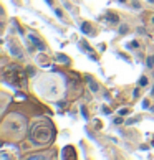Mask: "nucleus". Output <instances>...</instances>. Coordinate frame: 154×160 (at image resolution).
I'll return each instance as SVG.
<instances>
[{
  "mask_svg": "<svg viewBox=\"0 0 154 160\" xmlns=\"http://www.w3.org/2000/svg\"><path fill=\"white\" fill-rule=\"evenodd\" d=\"M153 94H154V88H153Z\"/></svg>",
  "mask_w": 154,
  "mask_h": 160,
  "instance_id": "5701e85b",
  "label": "nucleus"
},
{
  "mask_svg": "<svg viewBox=\"0 0 154 160\" xmlns=\"http://www.w3.org/2000/svg\"><path fill=\"white\" fill-rule=\"evenodd\" d=\"M118 114H119V116H128V114H129V111H128V109H121Z\"/></svg>",
  "mask_w": 154,
  "mask_h": 160,
  "instance_id": "9b49d317",
  "label": "nucleus"
},
{
  "mask_svg": "<svg viewBox=\"0 0 154 160\" xmlns=\"http://www.w3.org/2000/svg\"><path fill=\"white\" fill-rule=\"evenodd\" d=\"M81 31H83L85 35H88V36H93L95 35V30H93V26L88 23V21H83L81 23Z\"/></svg>",
  "mask_w": 154,
  "mask_h": 160,
  "instance_id": "7ed1b4c3",
  "label": "nucleus"
},
{
  "mask_svg": "<svg viewBox=\"0 0 154 160\" xmlns=\"http://www.w3.org/2000/svg\"><path fill=\"white\" fill-rule=\"evenodd\" d=\"M104 48H106V45H104V43H101V45H100V51H104Z\"/></svg>",
  "mask_w": 154,
  "mask_h": 160,
  "instance_id": "a211bd4d",
  "label": "nucleus"
},
{
  "mask_svg": "<svg viewBox=\"0 0 154 160\" xmlns=\"http://www.w3.org/2000/svg\"><path fill=\"white\" fill-rule=\"evenodd\" d=\"M106 20H108V23H119V15L114 12H106Z\"/></svg>",
  "mask_w": 154,
  "mask_h": 160,
  "instance_id": "20e7f679",
  "label": "nucleus"
},
{
  "mask_svg": "<svg viewBox=\"0 0 154 160\" xmlns=\"http://www.w3.org/2000/svg\"><path fill=\"white\" fill-rule=\"evenodd\" d=\"M56 59H58L60 63H68V61H70V58H68L67 55H56Z\"/></svg>",
  "mask_w": 154,
  "mask_h": 160,
  "instance_id": "6e6552de",
  "label": "nucleus"
},
{
  "mask_svg": "<svg viewBox=\"0 0 154 160\" xmlns=\"http://www.w3.org/2000/svg\"><path fill=\"white\" fill-rule=\"evenodd\" d=\"M28 40H30V41H32V43H33V45H35V46H37V48H38V50H40V51H45V50H46L45 43H43L42 40H38V38L35 36V35H28Z\"/></svg>",
  "mask_w": 154,
  "mask_h": 160,
  "instance_id": "f03ea898",
  "label": "nucleus"
},
{
  "mask_svg": "<svg viewBox=\"0 0 154 160\" xmlns=\"http://www.w3.org/2000/svg\"><path fill=\"white\" fill-rule=\"evenodd\" d=\"M55 10V13H56V15H58L60 18H63V13H61V10H58V9H53Z\"/></svg>",
  "mask_w": 154,
  "mask_h": 160,
  "instance_id": "f8f14e48",
  "label": "nucleus"
},
{
  "mask_svg": "<svg viewBox=\"0 0 154 160\" xmlns=\"http://www.w3.org/2000/svg\"><path fill=\"white\" fill-rule=\"evenodd\" d=\"M119 2H126V0H119Z\"/></svg>",
  "mask_w": 154,
  "mask_h": 160,
  "instance_id": "4be33fe9",
  "label": "nucleus"
},
{
  "mask_svg": "<svg viewBox=\"0 0 154 160\" xmlns=\"http://www.w3.org/2000/svg\"><path fill=\"white\" fill-rule=\"evenodd\" d=\"M147 84H149V79L146 76H141L139 78V86H147Z\"/></svg>",
  "mask_w": 154,
  "mask_h": 160,
  "instance_id": "1a4fd4ad",
  "label": "nucleus"
},
{
  "mask_svg": "<svg viewBox=\"0 0 154 160\" xmlns=\"http://www.w3.org/2000/svg\"><path fill=\"white\" fill-rule=\"evenodd\" d=\"M88 83H90V89H91L93 93H96V91L100 89V86H98V83H95V81H93L91 78H90V76H88Z\"/></svg>",
  "mask_w": 154,
  "mask_h": 160,
  "instance_id": "423d86ee",
  "label": "nucleus"
},
{
  "mask_svg": "<svg viewBox=\"0 0 154 160\" xmlns=\"http://www.w3.org/2000/svg\"><path fill=\"white\" fill-rule=\"evenodd\" d=\"M126 46H128V50H137V48H139V43L137 41H129Z\"/></svg>",
  "mask_w": 154,
  "mask_h": 160,
  "instance_id": "0eeeda50",
  "label": "nucleus"
},
{
  "mask_svg": "<svg viewBox=\"0 0 154 160\" xmlns=\"http://www.w3.org/2000/svg\"><path fill=\"white\" fill-rule=\"evenodd\" d=\"M123 121H121V117H118V119H114V124H121Z\"/></svg>",
  "mask_w": 154,
  "mask_h": 160,
  "instance_id": "6ab92c4d",
  "label": "nucleus"
},
{
  "mask_svg": "<svg viewBox=\"0 0 154 160\" xmlns=\"http://www.w3.org/2000/svg\"><path fill=\"white\" fill-rule=\"evenodd\" d=\"M151 21H153V25H154V17H153V20H151Z\"/></svg>",
  "mask_w": 154,
  "mask_h": 160,
  "instance_id": "412c9836",
  "label": "nucleus"
},
{
  "mask_svg": "<svg viewBox=\"0 0 154 160\" xmlns=\"http://www.w3.org/2000/svg\"><path fill=\"white\" fill-rule=\"evenodd\" d=\"M153 59H154V56H153Z\"/></svg>",
  "mask_w": 154,
  "mask_h": 160,
  "instance_id": "b1692460",
  "label": "nucleus"
},
{
  "mask_svg": "<svg viewBox=\"0 0 154 160\" xmlns=\"http://www.w3.org/2000/svg\"><path fill=\"white\" fill-rule=\"evenodd\" d=\"M144 31H146V30L142 28V26H139V28H137V33H139V35H144Z\"/></svg>",
  "mask_w": 154,
  "mask_h": 160,
  "instance_id": "4468645a",
  "label": "nucleus"
},
{
  "mask_svg": "<svg viewBox=\"0 0 154 160\" xmlns=\"http://www.w3.org/2000/svg\"><path fill=\"white\" fill-rule=\"evenodd\" d=\"M147 2H149V4H154V0H147Z\"/></svg>",
  "mask_w": 154,
  "mask_h": 160,
  "instance_id": "aec40b11",
  "label": "nucleus"
},
{
  "mask_svg": "<svg viewBox=\"0 0 154 160\" xmlns=\"http://www.w3.org/2000/svg\"><path fill=\"white\" fill-rule=\"evenodd\" d=\"M28 74H35V69L32 66H28Z\"/></svg>",
  "mask_w": 154,
  "mask_h": 160,
  "instance_id": "2eb2a0df",
  "label": "nucleus"
},
{
  "mask_svg": "<svg viewBox=\"0 0 154 160\" xmlns=\"http://www.w3.org/2000/svg\"><path fill=\"white\" fill-rule=\"evenodd\" d=\"M128 31H129V26H128V25H121V26H119V33H121V35H126Z\"/></svg>",
  "mask_w": 154,
  "mask_h": 160,
  "instance_id": "9d476101",
  "label": "nucleus"
},
{
  "mask_svg": "<svg viewBox=\"0 0 154 160\" xmlns=\"http://www.w3.org/2000/svg\"><path fill=\"white\" fill-rule=\"evenodd\" d=\"M133 7H134V9H141V5L137 4V2H133Z\"/></svg>",
  "mask_w": 154,
  "mask_h": 160,
  "instance_id": "dca6fc26",
  "label": "nucleus"
},
{
  "mask_svg": "<svg viewBox=\"0 0 154 160\" xmlns=\"http://www.w3.org/2000/svg\"><path fill=\"white\" fill-rule=\"evenodd\" d=\"M103 112L104 114H111V109H109V107H106V106H103Z\"/></svg>",
  "mask_w": 154,
  "mask_h": 160,
  "instance_id": "ddd939ff",
  "label": "nucleus"
},
{
  "mask_svg": "<svg viewBox=\"0 0 154 160\" xmlns=\"http://www.w3.org/2000/svg\"><path fill=\"white\" fill-rule=\"evenodd\" d=\"M10 51H12V55H13V56H17V58H22V51L18 50L17 45H12V46H10Z\"/></svg>",
  "mask_w": 154,
  "mask_h": 160,
  "instance_id": "39448f33",
  "label": "nucleus"
},
{
  "mask_svg": "<svg viewBox=\"0 0 154 160\" xmlns=\"http://www.w3.org/2000/svg\"><path fill=\"white\" fill-rule=\"evenodd\" d=\"M142 107H149V101H147V99H146V101L142 102Z\"/></svg>",
  "mask_w": 154,
  "mask_h": 160,
  "instance_id": "f3484780",
  "label": "nucleus"
},
{
  "mask_svg": "<svg viewBox=\"0 0 154 160\" xmlns=\"http://www.w3.org/2000/svg\"><path fill=\"white\" fill-rule=\"evenodd\" d=\"M55 135V131L50 127V124H37L32 129V139L37 144H48L51 142Z\"/></svg>",
  "mask_w": 154,
  "mask_h": 160,
  "instance_id": "f257e3e1",
  "label": "nucleus"
}]
</instances>
